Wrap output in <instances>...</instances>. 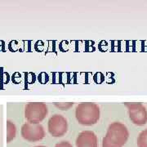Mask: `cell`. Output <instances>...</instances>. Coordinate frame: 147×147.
Returning <instances> with one entry per match:
<instances>
[{
	"mask_svg": "<svg viewBox=\"0 0 147 147\" xmlns=\"http://www.w3.org/2000/svg\"><path fill=\"white\" fill-rule=\"evenodd\" d=\"M75 118L82 125H94L100 119V108L96 104L92 102L80 103L76 106Z\"/></svg>",
	"mask_w": 147,
	"mask_h": 147,
	"instance_id": "1",
	"label": "cell"
},
{
	"mask_svg": "<svg viewBox=\"0 0 147 147\" xmlns=\"http://www.w3.org/2000/svg\"><path fill=\"white\" fill-rule=\"evenodd\" d=\"M47 107L42 102H30L25 109V117L28 123L38 124L42 122L47 115Z\"/></svg>",
	"mask_w": 147,
	"mask_h": 147,
	"instance_id": "2",
	"label": "cell"
},
{
	"mask_svg": "<svg viewBox=\"0 0 147 147\" xmlns=\"http://www.w3.org/2000/svg\"><path fill=\"white\" fill-rule=\"evenodd\" d=\"M105 137H108L111 142L123 146L129 137V131L124 124L119 122H114L110 124Z\"/></svg>",
	"mask_w": 147,
	"mask_h": 147,
	"instance_id": "3",
	"label": "cell"
},
{
	"mask_svg": "<svg viewBox=\"0 0 147 147\" xmlns=\"http://www.w3.org/2000/svg\"><path fill=\"white\" fill-rule=\"evenodd\" d=\"M128 110L130 120L137 126H143L147 123V110L142 103H124Z\"/></svg>",
	"mask_w": 147,
	"mask_h": 147,
	"instance_id": "4",
	"label": "cell"
},
{
	"mask_svg": "<svg viewBox=\"0 0 147 147\" xmlns=\"http://www.w3.org/2000/svg\"><path fill=\"white\" fill-rule=\"evenodd\" d=\"M21 133L22 137L28 142H39L45 137V131L43 127L40 124H34L26 123L21 127Z\"/></svg>",
	"mask_w": 147,
	"mask_h": 147,
	"instance_id": "5",
	"label": "cell"
},
{
	"mask_svg": "<svg viewBox=\"0 0 147 147\" xmlns=\"http://www.w3.org/2000/svg\"><path fill=\"white\" fill-rule=\"evenodd\" d=\"M47 128L49 133L55 137H63L67 132L68 123L66 119L61 115H54L48 120Z\"/></svg>",
	"mask_w": 147,
	"mask_h": 147,
	"instance_id": "6",
	"label": "cell"
},
{
	"mask_svg": "<svg viewBox=\"0 0 147 147\" xmlns=\"http://www.w3.org/2000/svg\"><path fill=\"white\" fill-rule=\"evenodd\" d=\"M76 147H98V138L93 131L80 132L76 139Z\"/></svg>",
	"mask_w": 147,
	"mask_h": 147,
	"instance_id": "7",
	"label": "cell"
},
{
	"mask_svg": "<svg viewBox=\"0 0 147 147\" xmlns=\"http://www.w3.org/2000/svg\"><path fill=\"white\" fill-rule=\"evenodd\" d=\"M16 134V128L15 124L11 121H7V142L12 141Z\"/></svg>",
	"mask_w": 147,
	"mask_h": 147,
	"instance_id": "8",
	"label": "cell"
},
{
	"mask_svg": "<svg viewBox=\"0 0 147 147\" xmlns=\"http://www.w3.org/2000/svg\"><path fill=\"white\" fill-rule=\"evenodd\" d=\"M137 144L138 147H147V129H145L139 134Z\"/></svg>",
	"mask_w": 147,
	"mask_h": 147,
	"instance_id": "9",
	"label": "cell"
},
{
	"mask_svg": "<svg viewBox=\"0 0 147 147\" xmlns=\"http://www.w3.org/2000/svg\"><path fill=\"white\" fill-rule=\"evenodd\" d=\"M10 81V75L6 71H0V84H7Z\"/></svg>",
	"mask_w": 147,
	"mask_h": 147,
	"instance_id": "10",
	"label": "cell"
},
{
	"mask_svg": "<svg viewBox=\"0 0 147 147\" xmlns=\"http://www.w3.org/2000/svg\"><path fill=\"white\" fill-rule=\"evenodd\" d=\"M102 147H122L111 142L108 137H105L102 139Z\"/></svg>",
	"mask_w": 147,
	"mask_h": 147,
	"instance_id": "11",
	"label": "cell"
},
{
	"mask_svg": "<svg viewBox=\"0 0 147 147\" xmlns=\"http://www.w3.org/2000/svg\"><path fill=\"white\" fill-rule=\"evenodd\" d=\"M74 103L71 102H68V103H54V105L56 107H57L58 109L61 110H69L70 107H72Z\"/></svg>",
	"mask_w": 147,
	"mask_h": 147,
	"instance_id": "12",
	"label": "cell"
},
{
	"mask_svg": "<svg viewBox=\"0 0 147 147\" xmlns=\"http://www.w3.org/2000/svg\"><path fill=\"white\" fill-rule=\"evenodd\" d=\"M38 79L39 83H41L42 84H44L48 82V80H49V76H48V74L45 73V72H42V73L39 74V75L38 76Z\"/></svg>",
	"mask_w": 147,
	"mask_h": 147,
	"instance_id": "13",
	"label": "cell"
},
{
	"mask_svg": "<svg viewBox=\"0 0 147 147\" xmlns=\"http://www.w3.org/2000/svg\"><path fill=\"white\" fill-rule=\"evenodd\" d=\"M11 80L15 84H18L21 83V74L18 72L13 74L12 77H11Z\"/></svg>",
	"mask_w": 147,
	"mask_h": 147,
	"instance_id": "14",
	"label": "cell"
},
{
	"mask_svg": "<svg viewBox=\"0 0 147 147\" xmlns=\"http://www.w3.org/2000/svg\"><path fill=\"white\" fill-rule=\"evenodd\" d=\"M55 147H73L72 145L69 143V142H65V141H63V142H61L57 143Z\"/></svg>",
	"mask_w": 147,
	"mask_h": 147,
	"instance_id": "15",
	"label": "cell"
},
{
	"mask_svg": "<svg viewBox=\"0 0 147 147\" xmlns=\"http://www.w3.org/2000/svg\"><path fill=\"white\" fill-rule=\"evenodd\" d=\"M35 147H46V146H35Z\"/></svg>",
	"mask_w": 147,
	"mask_h": 147,
	"instance_id": "16",
	"label": "cell"
}]
</instances>
